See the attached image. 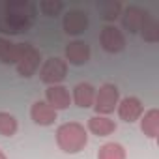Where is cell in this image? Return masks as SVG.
Instances as JSON below:
<instances>
[{
    "instance_id": "obj_1",
    "label": "cell",
    "mask_w": 159,
    "mask_h": 159,
    "mask_svg": "<svg viewBox=\"0 0 159 159\" xmlns=\"http://www.w3.org/2000/svg\"><path fill=\"white\" fill-rule=\"evenodd\" d=\"M38 8L28 0H0V32L21 34L34 26Z\"/></svg>"
},
{
    "instance_id": "obj_2",
    "label": "cell",
    "mask_w": 159,
    "mask_h": 159,
    "mask_svg": "<svg viewBox=\"0 0 159 159\" xmlns=\"http://www.w3.org/2000/svg\"><path fill=\"white\" fill-rule=\"evenodd\" d=\"M86 142H88L86 129L79 122H67V124H62L56 129V144L66 153L81 152L86 146Z\"/></svg>"
},
{
    "instance_id": "obj_3",
    "label": "cell",
    "mask_w": 159,
    "mask_h": 159,
    "mask_svg": "<svg viewBox=\"0 0 159 159\" xmlns=\"http://www.w3.org/2000/svg\"><path fill=\"white\" fill-rule=\"evenodd\" d=\"M118 98H120V94H118V88H116L114 84H111V83L103 84V86L98 90L96 99H94V109H96V112H98L99 116L111 114V112L116 109V105H118Z\"/></svg>"
},
{
    "instance_id": "obj_4",
    "label": "cell",
    "mask_w": 159,
    "mask_h": 159,
    "mask_svg": "<svg viewBox=\"0 0 159 159\" xmlns=\"http://www.w3.org/2000/svg\"><path fill=\"white\" fill-rule=\"evenodd\" d=\"M39 60H41V54L38 49H34L30 43H23V51H21V56L15 64L17 71L21 77H32L36 73V69L39 67Z\"/></svg>"
},
{
    "instance_id": "obj_5",
    "label": "cell",
    "mask_w": 159,
    "mask_h": 159,
    "mask_svg": "<svg viewBox=\"0 0 159 159\" xmlns=\"http://www.w3.org/2000/svg\"><path fill=\"white\" fill-rule=\"evenodd\" d=\"M66 73H67V64H66V60H62V58H49L45 64H43V67H41V71H39V77H41V81L43 83H47V84H58V83H62L64 79H66Z\"/></svg>"
},
{
    "instance_id": "obj_6",
    "label": "cell",
    "mask_w": 159,
    "mask_h": 159,
    "mask_svg": "<svg viewBox=\"0 0 159 159\" xmlns=\"http://www.w3.org/2000/svg\"><path fill=\"white\" fill-rule=\"evenodd\" d=\"M99 41H101V47L112 54L124 51V47H125V38H124L122 30L116 26H105L99 34Z\"/></svg>"
},
{
    "instance_id": "obj_7",
    "label": "cell",
    "mask_w": 159,
    "mask_h": 159,
    "mask_svg": "<svg viewBox=\"0 0 159 159\" xmlns=\"http://www.w3.org/2000/svg\"><path fill=\"white\" fill-rule=\"evenodd\" d=\"M88 26V17L86 13L79 11V10H69L66 15H64V30L69 34V36H79L83 34Z\"/></svg>"
},
{
    "instance_id": "obj_8",
    "label": "cell",
    "mask_w": 159,
    "mask_h": 159,
    "mask_svg": "<svg viewBox=\"0 0 159 159\" xmlns=\"http://www.w3.org/2000/svg\"><path fill=\"white\" fill-rule=\"evenodd\" d=\"M146 15H148V11H144L142 8H139V6H129V8H125L124 13H122V25H124V28L129 30L131 34H137V32H140Z\"/></svg>"
},
{
    "instance_id": "obj_9",
    "label": "cell",
    "mask_w": 159,
    "mask_h": 159,
    "mask_svg": "<svg viewBox=\"0 0 159 159\" xmlns=\"http://www.w3.org/2000/svg\"><path fill=\"white\" fill-rule=\"evenodd\" d=\"M118 116L124 120V122H137L140 116H142V103L139 98H124L120 103H118Z\"/></svg>"
},
{
    "instance_id": "obj_10",
    "label": "cell",
    "mask_w": 159,
    "mask_h": 159,
    "mask_svg": "<svg viewBox=\"0 0 159 159\" xmlns=\"http://www.w3.org/2000/svg\"><path fill=\"white\" fill-rule=\"evenodd\" d=\"M47 103L54 109V111H62V109H67L69 103H71V98H69V92L66 86L62 84H52L47 88Z\"/></svg>"
},
{
    "instance_id": "obj_11",
    "label": "cell",
    "mask_w": 159,
    "mask_h": 159,
    "mask_svg": "<svg viewBox=\"0 0 159 159\" xmlns=\"http://www.w3.org/2000/svg\"><path fill=\"white\" fill-rule=\"evenodd\" d=\"M30 116L38 125H51L56 120V111L47 101H36L30 109Z\"/></svg>"
},
{
    "instance_id": "obj_12",
    "label": "cell",
    "mask_w": 159,
    "mask_h": 159,
    "mask_svg": "<svg viewBox=\"0 0 159 159\" xmlns=\"http://www.w3.org/2000/svg\"><path fill=\"white\" fill-rule=\"evenodd\" d=\"M66 58L73 66H83L90 60V47L84 41H71L66 47Z\"/></svg>"
},
{
    "instance_id": "obj_13",
    "label": "cell",
    "mask_w": 159,
    "mask_h": 159,
    "mask_svg": "<svg viewBox=\"0 0 159 159\" xmlns=\"http://www.w3.org/2000/svg\"><path fill=\"white\" fill-rule=\"evenodd\" d=\"M73 99L79 107L83 109H88V107H94V99H96V90L92 84L88 83H81L77 84L75 90H73Z\"/></svg>"
},
{
    "instance_id": "obj_14",
    "label": "cell",
    "mask_w": 159,
    "mask_h": 159,
    "mask_svg": "<svg viewBox=\"0 0 159 159\" xmlns=\"http://www.w3.org/2000/svg\"><path fill=\"white\" fill-rule=\"evenodd\" d=\"M23 51V43H11L4 38H0V62L4 64H17Z\"/></svg>"
},
{
    "instance_id": "obj_15",
    "label": "cell",
    "mask_w": 159,
    "mask_h": 159,
    "mask_svg": "<svg viewBox=\"0 0 159 159\" xmlns=\"http://www.w3.org/2000/svg\"><path fill=\"white\" fill-rule=\"evenodd\" d=\"M88 129H90L94 135H98V137H107V135L114 133L116 124H114L111 118L98 114V116H92V118L88 120Z\"/></svg>"
},
{
    "instance_id": "obj_16",
    "label": "cell",
    "mask_w": 159,
    "mask_h": 159,
    "mask_svg": "<svg viewBox=\"0 0 159 159\" xmlns=\"http://www.w3.org/2000/svg\"><path fill=\"white\" fill-rule=\"evenodd\" d=\"M140 129L146 137L150 139H155L159 135V111L157 109H150L142 120H140Z\"/></svg>"
},
{
    "instance_id": "obj_17",
    "label": "cell",
    "mask_w": 159,
    "mask_h": 159,
    "mask_svg": "<svg viewBox=\"0 0 159 159\" xmlns=\"http://www.w3.org/2000/svg\"><path fill=\"white\" fill-rule=\"evenodd\" d=\"M140 34L144 38V41H150V43H155L159 41V23L148 13L144 23H142V28H140Z\"/></svg>"
},
{
    "instance_id": "obj_18",
    "label": "cell",
    "mask_w": 159,
    "mask_h": 159,
    "mask_svg": "<svg viewBox=\"0 0 159 159\" xmlns=\"http://www.w3.org/2000/svg\"><path fill=\"white\" fill-rule=\"evenodd\" d=\"M98 159H125V150L122 144L116 142H107L99 148Z\"/></svg>"
},
{
    "instance_id": "obj_19",
    "label": "cell",
    "mask_w": 159,
    "mask_h": 159,
    "mask_svg": "<svg viewBox=\"0 0 159 159\" xmlns=\"http://www.w3.org/2000/svg\"><path fill=\"white\" fill-rule=\"evenodd\" d=\"M98 8H99L103 19H107V21H114L122 15V4L116 2V0H103V2L98 4Z\"/></svg>"
},
{
    "instance_id": "obj_20",
    "label": "cell",
    "mask_w": 159,
    "mask_h": 159,
    "mask_svg": "<svg viewBox=\"0 0 159 159\" xmlns=\"http://www.w3.org/2000/svg\"><path fill=\"white\" fill-rule=\"evenodd\" d=\"M17 133V120L10 112L0 111V135L4 137H13Z\"/></svg>"
},
{
    "instance_id": "obj_21",
    "label": "cell",
    "mask_w": 159,
    "mask_h": 159,
    "mask_svg": "<svg viewBox=\"0 0 159 159\" xmlns=\"http://www.w3.org/2000/svg\"><path fill=\"white\" fill-rule=\"evenodd\" d=\"M39 10L47 17H56L64 10V4L58 2V0H43V2H39Z\"/></svg>"
},
{
    "instance_id": "obj_22",
    "label": "cell",
    "mask_w": 159,
    "mask_h": 159,
    "mask_svg": "<svg viewBox=\"0 0 159 159\" xmlns=\"http://www.w3.org/2000/svg\"><path fill=\"white\" fill-rule=\"evenodd\" d=\"M0 159H6V155L2 153V150H0Z\"/></svg>"
}]
</instances>
